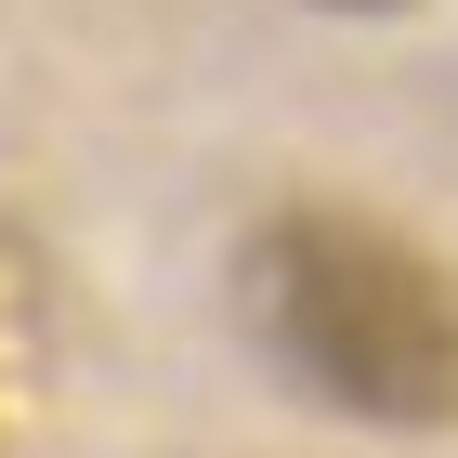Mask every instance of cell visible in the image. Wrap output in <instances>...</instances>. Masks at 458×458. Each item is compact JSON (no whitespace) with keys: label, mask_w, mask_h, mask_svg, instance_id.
Returning a JSON list of instances; mask_svg holds the SVG:
<instances>
[{"label":"cell","mask_w":458,"mask_h":458,"mask_svg":"<svg viewBox=\"0 0 458 458\" xmlns=\"http://www.w3.org/2000/svg\"><path fill=\"white\" fill-rule=\"evenodd\" d=\"M249 327L341 420H380V432H445L458 420V288L393 223L276 210L249 236Z\"/></svg>","instance_id":"cell-1"},{"label":"cell","mask_w":458,"mask_h":458,"mask_svg":"<svg viewBox=\"0 0 458 458\" xmlns=\"http://www.w3.org/2000/svg\"><path fill=\"white\" fill-rule=\"evenodd\" d=\"M315 13H406V0H315Z\"/></svg>","instance_id":"cell-2"}]
</instances>
